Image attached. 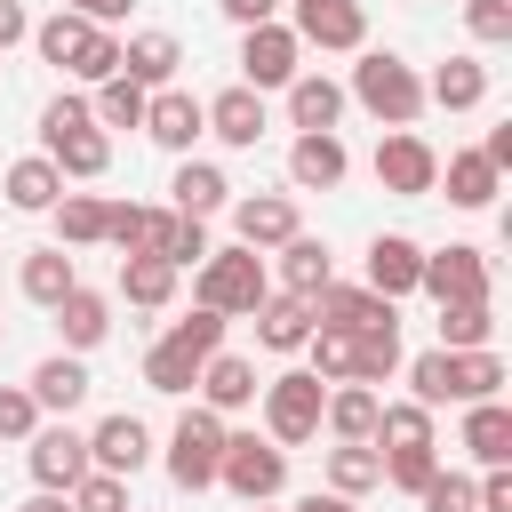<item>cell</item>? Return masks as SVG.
<instances>
[{"label": "cell", "instance_id": "1", "mask_svg": "<svg viewBox=\"0 0 512 512\" xmlns=\"http://www.w3.org/2000/svg\"><path fill=\"white\" fill-rule=\"evenodd\" d=\"M40 152L64 168V184H96L104 168H112V128H96V112H88V96H48L40 104Z\"/></svg>", "mask_w": 512, "mask_h": 512}, {"label": "cell", "instance_id": "2", "mask_svg": "<svg viewBox=\"0 0 512 512\" xmlns=\"http://www.w3.org/2000/svg\"><path fill=\"white\" fill-rule=\"evenodd\" d=\"M32 48H40V64H56V72L80 80V88H96V80L120 72V32H112V24H88V16H72V8L40 16V24H32Z\"/></svg>", "mask_w": 512, "mask_h": 512}, {"label": "cell", "instance_id": "3", "mask_svg": "<svg viewBox=\"0 0 512 512\" xmlns=\"http://www.w3.org/2000/svg\"><path fill=\"white\" fill-rule=\"evenodd\" d=\"M360 64H352V80H344V104H360L368 120H384V128H416L424 120V80H416V64L408 56H392V48H352Z\"/></svg>", "mask_w": 512, "mask_h": 512}, {"label": "cell", "instance_id": "4", "mask_svg": "<svg viewBox=\"0 0 512 512\" xmlns=\"http://www.w3.org/2000/svg\"><path fill=\"white\" fill-rule=\"evenodd\" d=\"M224 344V312H208V304H192L184 320H168L160 336H152V352H144V384L152 392H168V400H184L192 392V376H200V360Z\"/></svg>", "mask_w": 512, "mask_h": 512}, {"label": "cell", "instance_id": "5", "mask_svg": "<svg viewBox=\"0 0 512 512\" xmlns=\"http://www.w3.org/2000/svg\"><path fill=\"white\" fill-rule=\"evenodd\" d=\"M272 296V272H264V256L256 248H208L200 264H192V304H208V312H224V320H248L256 304Z\"/></svg>", "mask_w": 512, "mask_h": 512}, {"label": "cell", "instance_id": "6", "mask_svg": "<svg viewBox=\"0 0 512 512\" xmlns=\"http://www.w3.org/2000/svg\"><path fill=\"white\" fill-rule=\"evenodd\" d=\"M224 432H232V416H216V408H184L176 424H168V448H160V464H168V480L176 488H216V456H224Z\"/></svg>", "mask_w": 512, "mask_h": 512}, {"label": "cell", "instance_id": "7", "mask_svg": "<svg viewBox=\"0 0 512 512\" xmlns=\"http://www.w3.org/2000/svg\"><path fill=\"white\" fill-rule=\"evenodd\" d=\"M264 440H280V448H304V440H320V400H328V384L312 376V368H280V376H264Z\"/></svg>", "mask_w": 512, "mask_h": 512}, {"label": "cell", "instance_id": "8", "mask_svg": "<svg viewBox=\"0 0 512 512\" xmlns=\"http://www.w3.org/2000/svg\"><path fill=\"white\" fill-rule=\"evenodd\" d=\"M216 488H232L240 504H272V496L288 488V448H280V440H256V432H224Z\"/></svg>", "mask_w": 512, "mask_h": 512}, {"label": "cell", "instance_id": "9", "mask_svg": "<svg viewBox=\"0 0 512 512\" xmlns=\"http://www.w3.org/2000/svg\"><path fill=\"white\" fill-rule=\"evenodd\" d=\"M416 296H432V304H488V296H496V272H488V248H472V240H448V248H424V272H416Z\"/></svg>", "mask_w": 512, "mask_h": 512}, {"label": "cell", "instance_id": "10", "mask_svg": "<svg viewBox=\"0 0 512 512\" xmlns=\"http://www.w3.org/2000/svg\"><path fill=\"white\" fill-rule=\"evenodd\" d=\"M288 32L320 56H352V48H368V8L360 0H288Z\"/></svg>", "mask_w": 512, "mask_h": 512}, {"label": "cell", "instance_id": "11", "mask_svg": "<svg viewBox=\"0 0 512 512\" xmlns=\"http://www.w3.org/2000/svg\"><path fill=\"white\" fill-rule=\"evenodd\" d=\"M296 72H304V40L288 32V16H264L240 32V80L248 88H288Z\"/></svg>", "mask_w": 512, "mask_h": 512}, {"label": "cell", "instance_id": "12", "mask_svg": "<svg viewBox=\"0 0 512 512\" xmlns=\"http://www.w3.org/2000/svg\"><path fill=\"white\" fill-rule=\"evenodd\" d=\"M376 184L400 192V200H424V192H440V152H432L416 128H384V144H376Z\"/></svg>", "mask_w": 512, "mask_h": 512}, {"label": "cell", "instance_id": "13", "mask_svg": "<svg viewBox=\"0 0 512 512\" xmlns=\"http://www.w3.org/2000/svg\"><path fill=\"white\" fill-rule=\"evenodd\" d=\"M296 232H304L296 192H240V200H232V240H240V248L272 256V248H280V240H296Z\"/></svg>", "mask_w": 512, "mask_h": 512}, {"label": "cell", "instance_id": "14", "mask_svg": "<svg viewBox=\"0 0 512 512\" xmlns=\"http://www.w3.org/2000/svg\"><path fill=\"white\" fill-rule=\"evenodd\" d=\"M88 464H96V472L136 480V472L152 464V424H144V416H128V408L96 416V424H88Z\"/></svg>", "mask_w": 512, "mask_h": 512}, {"label": "cell", "instance_id": "15", "mask_svg": "<svg viewBox=\"0 0 512 512\" xmlns=\"http://www.w3.org/2000/svg\"><path fill=\"white\" fill-rule=\"evenodd\" d=\"M144 136H152L160 152H176V160H184V152L208 136L200 96H192V88H176V80H168V88H152V96H144Z\"/></svg>", "mask_w": 512, "mask_h": 512}, {"label": "cell", "instance_id": "16", "mask_svg": "<svg viewBox=\"0 0 512 512\" xmlns=\"http://www.w3.org/2000/svg\"><path fill=\"white\" fill-rule=\"evenodd\" d=\"M200 112H208V136H216V144H232V152H256V144H264V128H272V112H264V88H248V80L216 88Z\"/></svg>", "mask_w": 512, "mask_h": 512}, {"label": "cell", "instance_id": "17", "mask_svg": "<svg viewBox=\"0 0 512 512\" xmlns=\"http://www.w3.org/2000/svg\"><path fill=\"white\" fill-rule=\"evenodd\" d=\"M24 464H32V488H72L88 472V432H72L64 416L56 424L40 416V432L24 440Z\"/></svg>", "mask_w": 512, "mask_h": 512}, {"label": "cell", "instance_id": "18", "mask_svg": "<svg viewBox=\"0 0 512 512\" xmlns=\"http://www.w3.org/2000/svg\"><path fill=\"white\" fill-rule=\"evenodd\" d=\"M344 176H352L344 136H336V128H296V144H288V184H296V192H336Z\"/></svg>", "mask_w": 512, "mask_h": 512}, {"label": "cell", "instance_id": "19", "mask_svg": "<svg viewBox=\"0 0 512 512\" xmlns=\"http://www.w3.org/2000/svg\"><path fill=\"white\" fill-rule=\"evenodd\" d=\"M416 272H424V240H408V232H376L368 240V256H360V280L376 288V296H416Z\"/></svg>", "mask_w": 512, "mask_h": 512}, {"label": "cell", "instance_id": "20", "mask_svg": "<svg viewBox=\"0 0 512 512\" xmlns=\"http://www.w3.org/2000/svg\"><path fill=\"white\" fill-rule=\"evenodd\" d=\"M192 392H200V408H216V416H240V408H256V360H240V352H208L200 360V376H192Z\"/></svg>", "mask_w": 512, "mask_h": 512}, {"label": "cell", "instance_id": "21", "mask_svg": "<svg viewBox=\"0 0 512 512\" xmlns=\"http://www.w3.org/2000/svg\"><path fill=\"white\" fill-rule=\"evenodd\" d=\"M0 200H8L16 216H48V208L64 200V168H56L48 152H24V160H8V176H0Z\"/></svg>", "mask_w": 512, "mask_h": 512}, {"label": "cell", "instance_id": "22", "mask_svg": "<svg viewBox=\"0 0 512 512\" xmlns=\"http://www.w3.org/2000/svg\"><path fill=\"white\" fill-rule=\"evenodd\" d=\"M168 208L208 224L216 208H232V176H224L216 160H192V152H184V160H176V176H168Z\"/></svg>", "mask_w": 512, "mask_h": 512}, {"label": "cell", "instance_id": "23", "mask_svg": "<svg viewBox=\"0 0 512 512\" xmlns=\"http://www.w3.org/2000/svg\"><path fill=\"white\" fill-rule=\"evenodd\" d=\"M24 392L40 400V416H72V408L88 400V360H80V352H48V360L24 376Z\"/></svg>", "mask_w": 512, "mask_h": 512}, {"label": "cell", "instance_id": "24", "mask_svg": "<svg viewBox=\"0 0 512 512\" xmlns=\"http://www.w3.org/2000/svg\"><path fill=\"white\" fill-rule=\"evenodd\" d=\"M16 288H24V304L56 312V304H64V288H80V264H72V248H24V264H16Z\"/></svg>", "mask_w": 512, "mask_h": 512}, {"label": "cell", "instance_id": "25", "mask_svg": "<svg viewBox=\"0 0 512 512\" xmlns=\"http://www.w3.org/2000/svg\"><path fill=\"white\" fill-rule=\"evenodd\" d=\"M248 320H256V344H264V352H304V336H312V296L272 288Z\"/></svg>", "mask_w": 512, "mask_h": 512}, {"label": "cell", "instance_id": "26", "mask_svg": "<svg viewBox=\"0 0 512 512\" xmlns=\"http://www.w3.org/2000/svg\"><path fill=\"white\" fill-rule=\"evenodd\" d=\"M176 64H184V40H176V32H128V40H120V72H128L136 88H168Z\"/></svg>", "mask_w": 512, "mask_h": 512}, {"label": "cell", "instance_id": "27", "mask_svg": "<svg viewBox=\"0 0 512 512\" xmlns=\"http://www.w3.org/2000/svg\"><path fill=\"white\" fill-rule=\"evenodd\" d=\"M440 184H448V208H496L504 168H488V152L472 144V152H448L440 160Z\"/></svg>", "mask_w": 512, "mask_h": 512}, {"label": "cell", "instance_id": "28", "mask_svg": "<svg viewBox=\"0 0 512 512\" xmlns=\"http://www.w3.org/2000/svg\"><path fill=\"white\" fill-rule=\"evenodd\" d=\"M56 336H64V352H96V344L112 336V296H96V288H64V304H56Z\"/></svg>", "mask_w": 512, "mask_h": 512}, {"label": "cell", "instance_id": "29", "mask_svg": "<svg viewBox=\"0 0 512 512\" xmlns=\"http://www.w3.org/2000/svg\"><path fill=\"white\" fill-rule=\"evenodd\" d=\"M400 312H384V320H368V328H352V384H384V376H400Z\"/></svg>", "mask_w": 512, "mask_h": 512}, {"label": "cell", "instance_id": "30", "mask_svg": "<svg viewBox=\"0 0 512 512\" xmlns=\"http://www.w3.org/2000/svg\"><path fill=\"white\" fill-rule=\"evenodd\" d=\"M376 384H328V400H320V432L328 440H376Z\"/></svg>", "mask_w": 512, "mask_h": 512}, {"label": "cell", "instance_id": "31", "mask_svg": "<svg viewBox=\"0 0 512 512\" xmlns=\"http://www.w3.org/2000/svg\"><path fill=\"white\" fill-rule=\"evenodd\" d=\"M464 456L488 472V464H512V408L504 400H464Z\"/></svg>", "mask_w": 512, "mask_h": 512}, {"label": "cell", "instance_id": "32", "mask_svg": "<svg viewBox=\"0 0 512 512\" xmlns=\"http://www.w3.org/2000/svg\"><path fill=\"white\" fill-rule=\"evenodd\" d=\"M280 96H288V128H336L344 120V80H328V72H296Z\"/></svg>", "mask_w": 512, "mask_h": 512}, {"label": "cell", "instance_id": "33", "mask_svg": "<svg viewBox=\"0 0 512 512\" xmlns=\"http://www.w3.org/2000/svg\"><path fill=\"white\" fill-rule=\"evenodd\" d=\"M392 312V296H376L368 280H328L320 296H312V320H328V328H368V320H384Z\"/></svg>", "mask_w": 512, "mask_h": 512}, {"label": "cell", "instance_id": "34", "mask_svg": "<svg viewBox=\"0 0 512 512\" xmlns=\"http://www.w3.org/2000/svg\"><path fill=\"white\" fill-rule=\"evenodd\" d=\"M424 104H440V112H472V104H488V64H480V56H448V64L424 80Z\"/></svg>", "mask_w": 512, "mask_h": 512}, {"label": "cell", "instance_id": "35", "mask_svg": "<svg viewBox=\"0 0 512 512\" xmlns=\"http://www.w3.org/2000/svg\"><path fill=\"white\" fill-rule=\"evenodd\" d=\"M328 280H336V256H328V240H312V232L280 240V288H288V296H320Z\"/></svg>", "mask_w": 512, "mask_h": 512}, {"label": "cell", "instance_id": "36", "mask_svg": "<svg viewBox=\"0 0 512 512\" xmlns=\"http://www.w3.org/2000/svg\"><path fill=\"white\" fill-rule=\"evenodd\" d=\"M176 280H184V272H176L168 256H120V296H128L136 312H168V304H176Z\"/></svg>", "mask_w": 512, "mask_h": 512}, {"label": "cell", "instance_id": "37", "mask_svg": "<svg viewBox=\"0 0 512 512\" xmlns=\"http://www.w3.org/2000/svg\"><path fill=\"white\" fill-rule=\"evenodd\" d=\"M448 400H504V360L496 344H472V352H448Z\"/></svg>", "mask_w": 512, "mask_h": 512}, {"label": "cell", "instance_id": "38", "mask_svg": "<svg viewBox=\"0 0 512 512\" xmlns=\"http://www.w3.org/2000/svg\"><path fill=\"white\" fill-rule=\"evenodd\" d=\"M144 256H168V264L184 272V264L208 256V224H200V216H176V208H152V240H144Z\"/></svg>", "mask_w": 512, "mask_h": 512}, {"label": "cell", "instance_id": "39", "mask_svg": "<svg viewBox=\"0 0 512 512\" xmlns=\"http://www.w3.org/2000/svg\"><path fill=\"white\" fill-rule=\"evenodd\" d=\"M328 488H336V496H368V488H384V456H376V440H336V448H328Z\"/></svg>", "mask_w": 512, "mask_h": 512}, {"label": "cell", "instance_id": "40", "mask_svg": "<svg viewBox=\"0 0 512 512\" xmlns=\"http://www.w3.org/2000/svg\"><path fill=\"white\" fill-rule=\"evenodd\" d=\"M144 96L152 88H136L128 72H112V80L88 88V112H96V128H144Z\"/></svg>", "mask_w": 512, "mask_h": 512}, {"label": "cell", "instance_id": "41", "mask_svg": "<svg viewBox=\"0 0 512 512\" xmlns=\"http://www.w3.org/2000/svg\"><path fill=\"white\" fill-rule=\"evenodd\" d=\"M104 208L112 200H96V192H64L48 216H56V248H96L104 240Z\"/></svg>", "mask_w": 512, "mask_h": 512}, {"label": "cell", "instance_id": "42", "mask_svg": "<svg viewBox=\"0 0 512 512\" xmlns=\"http://www.w3.org/2000/svg\"><path fill=\"white\" fill-rule=\"evenodd\" d=\"M376 448H432V408L424 400H384L376 408Z\"/></svg>", "mask_w": 512, "mask_h": 512}, {"label": "cell", "instance_id": "43", "mask_svg": "<svg viewBox=\"0 0 512 512\" xmlns=\"http://www.w3.org/2000/svg\"><path fill=\"white\" fill-rule=\"evenodd\" d=\"M496 336V304H440V352H472Z\"/></svg>", "mask_w": 512, "mask_h": 512}, {"label": "cell", "instance_id": "44", "mask_svg": "<svg viewBox=\"0 0 512 512\" xmlns=\"http://www.w3.org/2000/svg\"><path fill=\"white\" fill-rule=\"evenodd\" d=\"M304 352H312V376H320V384H352V328H328V320H312Z\"/></svg>", "mask_w": 512, "mask_h": 512}, {"label": "cell", "instance_id": "45", "mask_svg": "<svg viewBox=\"0 0 512 512\" xmlns=\"http://www.w3.org/2000/svg\"><path fill=\"white\" fill-rule=\"evenodd\" d=\"M104 240H112L120 256H144V240H152V208H144V200H112V208H104Z\"/></svg>", "mask_w": 512, "mask_h": 512}, {"label": "cell", "instance_id": "46", "mask_svg": "<svg viewBox=\"0 0 512 512\" xmlns=\"http://www.w3.org/2000/svg\"><path fill=\"white\" fill-rule=\"evenodd\" d=\"M408 368V400H424V408H448V352L432 344V352H416V360H400Z\"/></svg>", "mask_w": 512, "mask_h": 512}, {"label": "cell", "instance_id": "47", "mask_svg": "<svg viewBox=\"0 0 512 512\" xmlns=\"http://www.w3.org/2000/svg\"><path fill=\"white\" fill-rule=\"evenodd\" d=\"M376 456H384V480H392L400 496H416V488L432 480V464H440V440H432V448H376Z\"/></svg>", "mask_w": 512, "mask_h": 512}, {"label": "cell", "instance_id": "48", "mask_svg": "<svg viewBox=\"0 0 512 512\" xmlns=\"http://www.w3.org/2000/svg\"><path fill=\"white\" fill-rule=\"evenodd\" d=\"M416 504H424V512H480L472 480H464V472H448V464H432V480L416 488Z\"/></svg>", "mask_w": 512, "mask_h": 512}, {"label": "cell", "instance_id": "49", "mask_svg": "<svg viewBox=\"0 0 512 512\" xmlns=\"http://www.w3.org/2000/svg\"><path fill=\"white\" fill-rule=\"evenodd\" d=\"M72 512H128V480H120V472H96V464H88V472L72 480Z\"/></svg>", "mask_w": 512, "mask_h": 512}, {"label": "cell", "instance_id": "50", "mask_svg": "<svg viewBox=\"0 0 512 512\" xmlns=\"http://www.w3.org/2000/svg\"><path fill=\"white\" fill-rule=\"evenodd\" d=\"M464 32L480 48H504L512 40V0H464Z\"/></svg>", "mask_w": 512, "mask_h": 512}, {"label": "cell", "instance_id": "51", "mask_svg": "<svg viewBox=\"0 0 512 512\" xmlns=\"http://www.w3.org/2000/svg\"><path fill=\"white\" fill-rule=\"evenodd\" d=\"M40 432V400L24 384H0V440H32Z\"/></svg>", "mask_w": 512, "mask_h": 512}, {"label": "cell", "instance_id": "52", "mask_svg": "<svg viewBox=\"0 0 512 512\" xmlns=\"http://www.w3.org/2000/svg\"><path fill=\"white\" fill-rule=\"evenodd\" d=\"M16 40H32V16H24V0H0V56H8Z\"/></svg>", "mask_w": 512, "mask_h": 512}, {"label": "cell", "instance_id": "53", "mask_svg": "<svg viewBox=\"0 0 512 512\" xmlns=\"http://www.w3.org/2000/svg\"><path fill=\"white\" fill-rule=\"evenodd\" d=\"M56 8H72V16H88V24H120L136 0H56Z\"/></svg>", "mask_w": 512, "mask_h": 512}, {"label": "cell", "instance_id": "54", "mask_svg": "<svg viewBox=\"0 0 512 512\" xmlns=\"http://www.w3.org/2000/svg\"><path fill=\"white\" fill-rule=\"evenodd\" d=\"M216 8H224L240 32H248V24H264V16H280V0H216Z\"/></svg>", "mask_w": 512, "mask_h": 512}, {"label": "cell", "instance_id": "55", "mask_svg": "<svg viewBox=\"0 0 512 512\" xmlns=\"http://www.w3.org/2000/svg\"><path fill=\"white\" fill-rule=\"evenodd\" d=\"M296 512H360V496H336V488H312V496H296Z\"/></svg>", "mask_w": 512, "mask_h": 512}, {"label": "cell", "instance_id": "56", "mask_svg": "<svg viewBox=\"0 0 512 512\" xmlns=\"http://www.w3.org/2000/svg\"><path fill=\"white\" fill-rule=\"evenodd\" d=\"M24 512H72V488H32Z\"/></svg>", "mask_w": 512, "mask_h": 512}, {"label": "cell", "instance_id": "57", "mask_svg": "<svg viewBox=\"0 0 512 512\" xmlns=\"http://www.w3.org/2000/svg\"><path fill=\"white\" fill-rule=\"evenodd\" d=\"M0 344H8V320H0Z\"/></svg>", "mask_w": 512, "mask_h": 512}, {"label": "cell", "instance_id": "58", "mask_svg": "<svg viewBox=\"0 0 512 512\" xmlns=\"http://www.w3.org/2000/svg\"><path fill=\"white\" fill-rule=\"evenodd\" d=\"M248 512H272V504H248Z\"/></svg>", "mask_w": 512, "mask_h": 512}, {"label": "cell", "instance_id": "59", "mask_svg": "<svg viewBox=\"0 0 512 512\" xmlns=\"http://www.w3.org/2000/svg\"><path fill=\"white\" fill-rule=\"evenodd\" d=\"M128 512H136V504H128Z\"/></svg>", "mask_w": 512, "mask_h": 512}]
</instances>
